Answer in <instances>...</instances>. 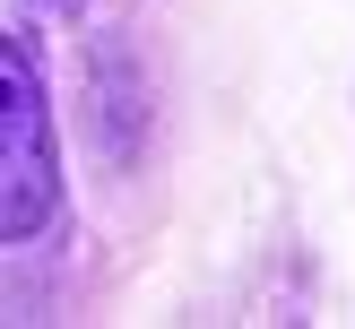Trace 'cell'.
I'll return each instance as SVG.
<instances>
[{"mask_svg":"<svg viewBox=\"0 0 355 329\" xmlns=\"http://www.w3.org/2000/svg\"><path fill=\"white\" fill-rule=\"evenodd\" d=\"M44 9H69V0H44Z\"/></svg>","mask_w":355,"mask_h":329,"instance_id":"obj_2","label":"cell"},{"mask_svg":"<svg viewBox=\"0 0 355 329\" xmlns=\"http://www.w3.org/2000/svg\"><path fill=\"white\" fill-rule=\"evenodd\" d=\"M61 208V156H52L44 78L17 44H0V242H26Z\"/></svg>","mask_w":355,"mask_h":329,"instance_id":"obj_1","label":"cell"}]
</instances>
